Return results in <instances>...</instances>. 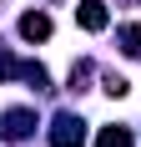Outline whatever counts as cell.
Here are the masks:
<instances>
[{
    "label": "cell",
    "mask_w": 141,
    "mask_h": 147,
    "mask_svg": "<svg viewBox=\"0 0 141 147\" xmlns=\"http://www.w3.org/2000/svg\"><path fill=\"white\" fill-rule=\"evenodd\" d=\"M86 142V122L76 112H56L51 117V147H81Z\"/></svg>",
    "instance_id": "6da1fadb"
},
{
    "label": "cell",
    "mask_w": 141,
    "mask_h": 147,
    "mask_svg": "<svg viewBox=\"0 0 141 147\" xmlns=\"http://www.w3.org/2000/svg\"><path fill=\"white\" fill-rule=\"evenodd\" d=\"M106 20H111V15H106V0H81V5H76V26L91 30V36L106 30Z\"/></svg>",
    "instance_id": "7a4b0ae2"
},
{
    "label": "cell",
    "mask_w": 141,
    "mask_h": 147,
    "mask_svg": "<svg viewBox=\"0 0 141 147\" xmlns=\"http://www.w3.org/2000/svg\"><path fill=\"white\" fill-rule=\"evenodd\" d=\"M30 127H35V112H30V107H10V112L0 117V132L5 137H30Z\"/></svg>",
    "instance_id": "3957f363"
},
{
    "label": "cell",
    "mask_w": 141,
    "mask_h": 147,
    "mask_svg": "<svg viewBox=\"0 0 141 147\" xmlns=\"http://www.w3.org/2000/svg\"><path fill=\"white\" fill-rule=\"evenodd\" d=\"M20 36H25V41H45V36H51V15L45 10H25L20 15Z\"/></svg>",
    "instance_id": "277c9868"
},
{
    "label": "cell",
    "mask_w": 141,
    "mask_h": 147,
    "mask_svg": "<svg viewBox=\"0 0 141 147\" xmlns=\"http://www.w3.org/2000/svg\"><path fill=\"white\" fill-rule=\"evenodd\" d=\"M96 147H136V142H131V132H126V127H101Z\"/></svg>",
    "instance_id": "5b68a950"
},
{
    "label": "cell",
    "mask_w": 141,
    "mask_h": 147,
    "mask_svg": "<svg viewBox=\"0 0 141 147\" xmlns=\"http://www.w3.org/2000/svg\"><path fill=\"white\" fill-rule=\"evenodd\" d=\"M121 46H126V56H141V30L136 26H121Z\"/></svg>",
    "instance_id": "8992f818"
},
{
    "label": "cell",
    "mask_w": 141,
    "mask_h": 147,
    "mask_svg": "<svg viewBox=\"0 0 141 147\" xmlns=\"http://www.w3.org/2000/svg\"><path fill=\"white\" fill-rule=\"evenodd\" d=\"M101 86L111 91V96H126V91H131V86H126V76H106V81H101Z\"/></svg>",
    "instance_id": "52a82bcc"
}]
</instances>
